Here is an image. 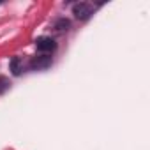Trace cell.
Returning a JSON list of instances; mask_svg holds the SVG:
<instances>
[{
    "label": "cell",
    "instance_id": "2",
    "mask_svg": "<svg viewBox=\"0 0 150 150\" xmlns=\"http://www.w3.org/2000/svg\"><path fill=\"white\" fill-rule=\"evenodd\" d=\"M51 65V57L48 55H39V57H34L32 62H30V67L35 69V71H41V69H48Z\"/></svg>",
    "mask_w": 150,
    "mask_h": 150
},
{
    "label": "cell",
    "instance_id": "4",
    "mask_svg": "<svg viewBox=\"0 0 150 150\" xmlns=\"http://www.w3.org/2000/svg\"><path fill=\"white\" fill-rule=\"evenodd\" d=\"M9 69H11V72L14 74V76H18V74L21 72V60H20V57H13L11 58Z\"/></svg>",
    "mask_w": 150,
    "mask_h": 150
},
{
    "label": "cell",
    "instance_id": "5",
    "mask_svg": "<svg viewBox=\"0 0 150 150\" xmlns=\"http://www.w3.org/2000/svg\"><path fill=\"white\" fill-rule=\"evenodd\" d=\"M55 27H57V30H64V28L67 30V27H69V21H67V20H62V21H58Z\"/></svg>",
    "mask_w": 150,
    "mask_h": 150
},
{
    "label": "cell",
    "instance_id": "3",
    "mask_svg": "<svg viewBox=\"0 0 150 150\" xmlns=\"http://www.w3.org/2000/svg\"><path fill=\"white\" fill-rule=\"evenodd\" d=\"M35 46H37V50L42 51V53L53 51V50L57 48V44H55V41H53L51 37H39V39L35 41Z\"/></svg>",
    "mask_w": 150,
    "mask_h": 150
},
{
    "label": "cell",
    "instance_id": "1",
    "mask_svg": "<svg viewBox=\"0 0 150 150\" xmlns=\"http://www.w3.org/2000/svg\"><path fill=\"white\" fill-rule=\"evenodd\" d=\"M72 13H74V16L80 18V20H87L94 13V6L88 4V2H80V4H76L72 7Z\"/></svg>",
    "mask_w": 150,
    "mask_h": 150
}]
</instances>
